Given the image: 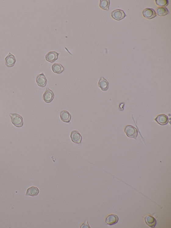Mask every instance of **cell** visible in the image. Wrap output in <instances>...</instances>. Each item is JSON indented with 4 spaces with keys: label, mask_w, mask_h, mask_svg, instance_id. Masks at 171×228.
<instances>
[{
    "label": "cell",
    "mask_w": 171,
    "mask_h": 228,
    "mask_svg": "<svg viewBox=\"0 0 171 228\" xmlns=\"http://www.w3.org/2000/svg\"><path fill=\"white\" fill-rule=\"evenodd\" d=\"M110 1L109 0H101L99 6L101 8L106 10H109Z\"/></svg>",
    "instance_id": "18"
},
{
    "label": "cell",
    "mask_w": 171,
    "mask_h": 228,
    "mask_svg": "<svg viewBox=\"0 0 171 228\" xmlns=\"http://www.w3.org/2000/svg\"><path fill=\"white\" fill-rule=\"evenodd\" d=\"M155 2L157 5L162 7H165L169 4L168 0H156Z\"/></svg>",
    "instance_id": "19"
},
{
    "label": "cell",
    "mask_w": 171,
    "mask_h": 228,
    "mask_svg": "<svg viewBox=\"0 0 171 228\" xmlns=\"http://www.w3.org/2000/svg\"><path fill=\"white\" fill-rule=\"evenodd\" d=\"M80 228H91L89 225L87 221L86 220L84 223H83L80 227Z\"/></svg>",
    "instance_id": "20"
},
{
    "label": "cell",
    "mask_w": 171,
    "mask_h": 228,
    "mask_svg": "<svg viewBox=\"0 0 171 228\" xmlns=\"http://www.w3.org/2000/svg\"><path fill=\"white\" fill-rule=\"evenodd\" d=\"M124 131L128 137L137 140L138 131L135 127L130 125L127 126L125 127Z\"/></svg>",
    "instance_id": "2"
},
{
    "label": "cell",
    "mask_w": 171,
    "mask_h": 228,
    "mask_svg": "<svg viewBox=\"0 0 171 228\" xmlns=\"http://www.w3.org/2000/svg\"><path fill=\"white\" fill-rule=\"evenodd\" d=\"M142 15L145 18L151 20L155 18L156 14L155 10L150 8H146L142 12Z\"/></svg>",
    "instance_id": "7"
},
{
    "label": "cell",
    "mask_w": 171,
    "mask_h": 228,
    "mask_svg": "<svg viewBox=\"0 0 171 228\" xmlns=\"http://www.w3.org/2000/svg\"><path fill=\"white\" fill-rule=\"evenodd\" d=\"M157 14L160 16H163L169 13V10L166 7H159L156 9Z\"/></svg>",
    "instance_id": "17"
},
{
    "label": "cell",
    "mask_w": 171,
    "mask_h": 228,
    "mask_svg": "<svg viewBox=\"0 0 171 228\" xmlns=\"http://www.w3.org/2000/svg\"><path fill=\"white\" fill-rule=\"evenodd\" d=\"M119 217L117 216L114 214H111L107 216L105 222L107 224L112 226L117 223Z\"/></svg>",
    "instance_id": "11"
},
{
    "label": "cell",
    "mask_w": 171,
    "mask_h": 228,
    "mask_svg": "<svg viewBox=\"0 0 171 228\" xmlns=\"http://www.w3.org/2000/svg\"><path fill=\"white\" fill-rule=\"evenodd\" d=\"M126 16L123 10L119 9L115 10L111 13L112 18L118 21L123 19Z\"/></svg>",
    "instance_id": "5"
},
{
    "label": "cell",
    "mask_w": 171,
    "mask_h": 228,
    "mask_svg": "<svg viewBox=\"0 0 171 228\" xmlns=\"http://www.w3.org/2000/svg\"><path fill=\"white\" fill-rule=\"evenodd\" d=\"M52 69L55 73L60 74L64 71V68L61 64L55 63L52 66Z\"/></svg>",
    "instance_id": "16"
},
{
    "label": "cell",
    "mask_w": 171,
    "mask_h": 228,
    "mask_svg": "<svg viewBox=\"0 0 171 228\" xmlns=\"http://www.w3.org/2000/svg\"><path fill=\"white\" fill-rule=\"evenodd\" d=\"M36 82L38 86L44 87L46 85L47 80L43 73L38 75L36 78Z\"/></svg>",
    "instance_id": "8"
},
{
    "label": "cell",
    "mask_w": 171,
    "mask_h": 228,
    "mask_svg": "<svg viewBox=\"0 0 171 228\" xmlns=\"http://www.w3.org/2000/svg\"><path fill=\"white\" fill-rule=\"evenodd\" d=\"M60 117L62 122L65 123H69L71 121V116L70 114L66 110H63L60 114Z\"/></svg>",
    "instance_id": "13"
},
{
    "label": "cell",
    "mask_w": 171,
    "mask_h": 228,
    "mask_svg": "<svg viewBox=\"0 0 171 228\" xmlns=\"http://www.w3.org/2000/svg\"><path fill=\"white\" fill-rule=\"evenodd\" d=\"M145 222L146 224L150 227L154 228L156 224V219L153 216H146L144 217Z\"/></svg>",
    "instance_id": "12"
},
{
    "label": "cell",
    "mask_w": 171,
    "mask_h": 228,
    "mask_svg": "<svg viewBox=\"0 0 171 228\" xmlns=\"http://www.w3.org/2000/svg\"><path fill=\"white\" fill-rule=\"evenodd\" d=\"M155 120L160 125H166L169 123V119L167 116L162 114L157 116Z\"/></svg>",
    "instance_id": "10"
},
{
    "label": "cell",
    "mask_w": 171,
    "mask_h": 228,
    "mask_svg": "<svg viewBox=\"0 0 171 228\" xmlns=\"http://www.w3.org/2000/svg\"><path fill=\"white\" fill-rule=\"evenodd\" d=\"M70 137L73 143L80 144L81 143L82 139V137L77 130H73L71 132Z\"/></svg>",
    "instance_id": "6"
},
{
    "label": "cell",
    "mask_w": 171,
    "mask_h": 228,
    "mask_svg": "<svg viewBox=\"0 0 171 228\" xmlns=\"http://www.w3.org/2000/svg\"><path fill=\"white\" fill-rule=\"evenodd\" d=\"M99 87L103 91H105L109 88V83L106 79L101 77L98 82Z\"/></svg>",
    "instance_id": "14"
},
{
    "label": "cell",
    "mask_w": 171,
    "mask_h": 228,
    "mask_svg": "<svg viewBox=\"0 0 171 228\" xmlns=\"http://www.w3.org/2000/svg\"><path fill=\"white\" fill-rule=\"evenodd\" d=\"M60 53L55 51H51L48 52L46 55V59L48 62L53 63L58 60Z\"/></svg>",
    "instance_id": "9"
},
{
    "label": "cell",
    "mask_w": 171,
    "mask_h": 228,
    "mask_svg": "<svg viewBox=\"0 0 171 228\" xmlns=\"http://www.w3.org/2000/svg\"><path fill=\"white\" fill-rule=\"evenodd\" d=\"M43 98L44 101L47 103H51L54 98V94L53 91L51 90L48 87L44 93Z\"/></svg>",
    "instance_id": "4"
},
{
    "label": "cell",
    "mask_w": 171,
    "mask_h": 228,
    "mask_svg": "<svg viewBox=\"0 0 171 228\" xmlns=\"http://www.w3.org/2000/svg\"><path fill=\"white\" fill-rule=\"evenodd\" d=\"M39 192L40 191L39 189L36 187L32 186L27 189L26 196H36L39 194Z\"/></svg>",
    "instance_id": "15"
},
{
    "label": "cell",
    "mask_w": 171,
    "mask_h": 228,
    "mask_svg": "<svg viewBox=\"0 0 171 228\" xmlns=\"http://www.w3.org/2000/svg\"><path fill=\"white\" fill-rule=\"evenodd\" d=\"M5 64L9 67H12L15 65L16 62V59L14 55L9 52L5 59Z\"/></svg>",
    "instance_id": "3"
},
{
    "label": "cell",
    "mask_w": 171,
    "mask_h": 228,
    "mask_svg": "<svg viewBox=\"0 0 171 228\" xmlns=\"http://www.w3.org/2000/svg\"><path fill=\"white\" fill-rule=\"evenodd\" d=\"M12 122L15 126L21 127L23 126V117L17 113H11L10 115Z\"/></svg>",
    "instance_id": "1"
}]
</instances>
